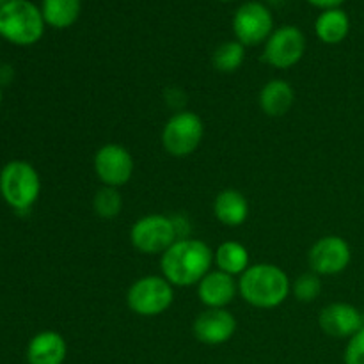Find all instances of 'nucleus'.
<instances>
[{
  "label": "nucleus",
  "instance_id": "f257e3e1",
  "mask_svg": "<svg viewBox=\"0 0 364 364\" xmlns=\"http://www.w3.org/2000/svg\"><path fill=\"white\" fill-rule=\"evenodd\" d=\"M213 251L206 242L196 238H178L162 256V276L174 288L198 287L199 281L212 270Z\"/></svg>",
  "mask_w": 364,
  "mask_h": 364
},
{
  "label": "nucleus",
  "instance_id": "f03ea898",
  "mask_svg": "<svg viewBox=\"0 0 364 364\" xmlns=\"http://www.w3.org/2000/svg\"><path fill=\"white\" fill-rule=\"evenodd\" d=\"M290 294V277L274 263H255L238 279V295L252 308L274 309Z\"/></svg>",
  "mask_w": 364,
  "mask_h": 364
},
{
  "label": "nucleus",
  "instance_id": "7ed1b4c3",
  "mask_svg": "<svg viewBox=\"0 0 364 364\" xmlns=\"http://www.w3.org/2000/svg\"><path fill=\"white\" fill-rule=\"evenodd\" d=\"M41 7L31 0H9L0 7V38L18 46L36 45L45 34Z\"/></svg>",
  "mask_w": 364,
  "mask_h": 364
},
{
  "label": "nucleus",
  "instance_id": "20e7f679",
  "mask_svg": "<svg viewBox=\"0 0 364 364\" xmlns=\"http://www.w3.org/2000/svg\"><path fill=\"white\" fill-rule=\"evenodd\" d=\"M0 194L16 212H27L41 194V178L25 160H11L0 171Z\"/></svg>",
  "mask_w": 364,
  "mask_h": 364
},
{
  "label": "nucleus",
  "instance_id": "39448f33",
  "mask_svg": "<svg viewBox=\"0 0 364 364\" xmlns=\"http://www.w3.org/2000/svg\"><path fill=\"white\" fill-rule=\"evenodd\" d=\"M205 137V123L192 110H178L162 128V148L174 159H187L198 151Z\"/></svg>",
  "mask_w": 364,
  "mask_h": 364
},
{
  "label": "nucleus",
  "instance_id": "423d86ee",
  "mask_svg": "<svg viewBox=\"0 0 364 364\" xmlns=\"http://www.w3.org/2000/svg\"><path fill=\"white\" fill-rule=\"evenodd\" d=\"M174 302V287L164 276H144L135 279L127 291V306L134 315L160 316Z\"/></svg>",
  "mask_w": 364,
  "mask_h": 364
},
{
  "label": "nucleus",
  "instance_id": "0eeeda50",
  "mask_svg": "<svg viewBox=\"0 0 364 364\" xmlns=\"http://www.w3.org/2000/svg\"><path fill=\"white\" fill-rule=\"evenodd\" d=\"M174 219L164 213H149L135 220L130 228V242L141 255L162 256L178 240Z\"/></svg>",
  "mask_w": 364,
  "mask_h": 364
},
{
  "label": "nucleus",
  "instance_id": "6e6552de",
  "mask_svg": "<svg viewBox=\"0 0 364 364\" xmlns=\"http://www.w3.org/2000/svg\"><path fill=\"white\" fill-rule=\"evenodd\" d=\"M231 27H233L235 39L240 41L245 48L265 45L276 28L272 11L263 2H256V0H249L237 7Z\"/></svg>",
  "mask_w": 364,
  "mask_h": 364
},
{
  "label": "nucleus",
  "instance_id": "1a4fd4ad",
  "mask_svg": "<svg viewBox=\"0 0 364 364\" xmlns=\"http://www.w3.org/2000/svg\"><path fill=\"white\" fill-rule=\"evenodd\" d=\"M304 32L295 25H283L274 28L263 45V60L276 70H290L297 66L306 53Z\"/></svg>",
  "mask_w": 364,
  "mask_h": 364
},
{
  "label": "nucleus",
  "instance_id": "9d476101",
  "mask_svg": "<svg viewBox=\"0 0 364 364\" xmlns=\"http://www.w3.org/2000/svg\"><path fill=\"white\" fill-rule=\"evenodd\" d=\"M92 169L102 185L121 188L134 176L135 162L130 149L117 142H107L95 153Z\"/></svg>",
  "mask_w": 364,
  "mask_h": 364
},
{
  "label": "nucleus",
  "instance_id": "9b49d317",
  "mask_svg": "<svg viewBox=\"0 0 364 364\" xmlns=\"http://www.w3.org/2000/svg\"><path fill=\"white\" fill-rule=\"evenodd\" d=\"M352 262L350 244L340 235H326L311 245L308 252L309 269L320 277L338 276Z\"/></svg>",
  "mask_w": 364,
  "mask_h": 364
},
{
  "label": "nucleus",
  "instance_id": "f8f14e48",
  "mask_svg": "<svg viewBox=\"0 0 364 364\" xmlns=\"http://www.w3.org/2000/svg\"><path fill=\"white\" fill-rule=\"evenodd\" d=\"M238 322L228 308L213 309L206 308L205 311L196 316L192 323V333L194 338L203 345L208 347H219V345L228 343L237 333Z\"/></svg>",
  "mask_w": 364,
  "mask_h": 364
},
{
  "label": "nucleus",
  "instance_id": "ddd939ff",
  "mask_svg": "<svg viewBox=\"0 0 364 364\" xmlns=\"http://www.w3.org/2000/svg\"><path fill=\"white\" fill-rule=\"evenodd\" d=\"M318 326L331 338H352L364 326V316L348 302H333L318 315Z\"/></svg>",
  "mask_w": 364,
  "mask_h": 364
},
{
  "label": "nucleus",
  "instance_id": "4468645a",
  "mask_svg": "<svg viewBox=\"0 0 364 364\" xmlns=\"http://www.w3.org/2000/svg\"><path fill=\"white\" fill-rule=\"evenodd\" d=\"M205 308H228L238 295V281L223 270L212 269L196 287Z\"/></svg>",
  "mask_w": 364,
  "mask_h": 364
},
{
  "label": "nucleus",
  "instance_id": "2eb2a0df",
  "mask_svg": "<svg viewBox=\"0 0 364 364\" xmlns=\"http://www.w3.org/2000/svg\"><path fill=\"white\" fill-rule=\"evenodd\" d=\"M28 364H64L68 358V343L57 331H41L27 345Z\"/></svg>",
  "mask_w": 364,
  "mask_h": 364
},
{
  "label": "nucleus",
  "instance_id": "dca6fc26",
  "mask_svg": "<svg viewBox=\"0 0 364 364\" xmlns=\"http://www.w3.org/2000/svg\"><path fill=\"white\" fill-rule=\"evenodd\" d=\"M259 109L269 117H283L295 103L294 85L283 78H272L262 87L258 96Z\"/></svg>",
  "mask_w": 364,
  "mask_h": 364
},
{
  "label": "nucleus",
  "instance_id": "f3484780",
  "mask_svg": "<svg viewBox=\"0 0 364 364\" xmlns=\"http://www.w3.org/2000/svg\"><path fill=\"white\" fill-rule=\"evenodd\" d=\"M213 215L223 226H242L249 217L247 198L237 188H224L213 199Z\"/></svg>",
  "mask_w": 364,
  "mask_h": 364
},
{
  "label": "nucleus",
  "instance_id": "a211bd4d",
  "mask_svg": "<svg viewBox=\"0 0 364 364\" xmlns=\"http://www.w3.org/2000/svg\"><path fill=\"white\" fill-rule=\"evenodd\" d=\"M315 34L323 45H340L350 34V16L341 7L322 11L315 20Z\"/></svg>",
  "mask_w": 364,
  "mask_h": 364
},
{
  "label": "nucleus",
  "instance_id": "6ab92c4d",
  "mask_svg": "<svg viewBox=\"0 0 364 364\" xmlns=\"http://www.w3.org/2000/svg\"><path fill=\"white\" fill-rule=\"evenodd\" d=\"M213 265L217 270L237 277L251 267V255L240 242L226 240L213 251Z\"/></svg>",
  "mask_w": 364,
  "mask_h": 364
},
{
  "label": "nucleus",
  "instance_id": "aec40b11",
  "mask_svg": "<svg viewBox=\"0 0 364 364\" xmlns=\"http://www.w3.org/2000/svg\"><path fill=\"white\" fill-rule=\"evenodd\" d=\"M41 13L48 27L64 31L80 18L82 0H41Z\"/></svg>",
  "mask_w": 364,
  "mask_h": 364
},
{
  "label": "nucleus",
  "instance_id": "412c9836",
  "mask_svg": "<svg viewBox=\"0 0 364 364\" xmlns=\"http://www.w3.org/2000/svg\"><path fill=\"white\" fill-rule=\"evenodd\" d=\"M245 60V46L237 39L223 41L212 53V66L219 73L230 75L242 68Z\"/></svg>",
  "mask_w": 364,
  "mask_h": 364
},
{
  "label": "nucleus",
  "instance_id": "4be33fe9",
  "mask_svg": "<svg viewBox=\"0 0 364 364\" xmlns=\"http://www.w3.org/2000/svg\"><path fill=\"white\" fill-rule=\"evenodd\" d=\"M92 210L100 219L110 220L119 217L123 212V196L119 188L102 185V188H98L92 198Z\"/></svg>",
  "mask_w": 364,
  "mask_h": 364
},
{
  "label": "nucleus",
  "instance_id": "5701e85b",
  "mask_svg": "<svg viewBox=\"0 0 364 364\" xmlns=\"http://www.w3.org/2000/svg\"><path fill=\"white\" fill-rule=\"evenodd\" d=\"M323 283L322 277L313 270L301 274L295 281H291V294L301 302H315L322 295Z\"/></svg>",
  "mask_w": 364,
  "mask_h": 364
},
{
  "label": "nucleus",
  "instance_id": "b1692460",
  "mask_svg": "<svg viewBox=\"0 0 364 364\" xmlns=\"http://www.w3.org/2000/svg\"><path fill=\"white\" fill-rule=\"evenodd\" d=\"M345 364H364V326L352 338H348L343 352Z\"/></svg>",
  "mask_w": 364,
  "mask_h": 364
},
{
  "label": "nucleus",
  "instance_id": "393cba45",
  "mask_svg": "<svg viewBox=\"0 0 364 364\" xmlns=\"http://www.w3.org/2000/svg\"><path fill=\"white\" fill-rule=\"evenodd\" d=\"M309 6L316 7L320 11H326V9H336V7H341V4L345 0H306Z\"/></svg>",
  "mask_w": 364,
  "mask_h": 364
},
{
  "label": "nucleus",
  "instance_id": "a878e982",
  "mask_svg": "<svg viewBox=\"0 0 364 364\" xmlns=\"http://www.w3.org/2000/svg\"><path fill=\"white\" fill-rule=\"evenodd\" d=\"M217 2H233V0H217Z\"/></svg>",
  "mask_w": 364,
  "mask_h": 364
},
{
  "label": "nucleus",
  "instance_id": "bb28decb",
  "mask_svg": "<svg viewBox=\"0 0 364 364\" xmlns=\"http://www.w3.org/2000/svg\"><path fill=\"white\" fill-rule=\"evenodd\" d=\"M0 103H2V91H0Z\"/></svg>",
  "mask_w": 364,
  "mask_h": 364
}]
</instances>
